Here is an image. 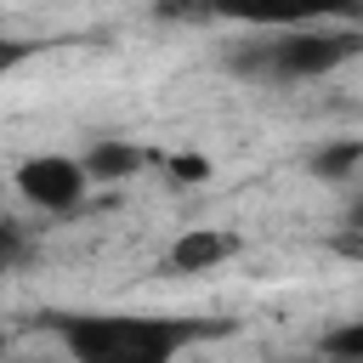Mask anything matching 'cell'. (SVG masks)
Instances as JSON below:
<instances>
[{"label":"cell","mask_w":363,"mask_h":363,"mask_svg":"<svg viewBox=\"0 0 363 363\" xmlns=\"http://www.w3.org/2000/svg\"><path fill=\"white\" fill-rule=\"evenodd\" d=\"M51 329L74 363H176L193 340L216 335V323L164 312H57Z\"/></svg>","instance_id":"6da1fadb"},{"label":"cell","mask_w":363,"mask_h":363,"mask_svg":"<svg viewBox=\"0 0 363 363\" xmlns=\"http://www.w3.org/2000/svg\"><path fill=\"white\" fill-rule=\"evenodd\" d=\"M352 57H363V28H284V34L250 40L233 57V68H244L255 79L295 85V79H323Z\"/></svg>","instance_id":"7a4b0ae2"},{"label":"cell","mask_w":363,"mask_h":363,"mask_svg":"<svg viewBox=\"0 0 363 363\" xmlns=\"http://www.w3.org/2000/svg\"><path fill=\"white\" fill-rule=\"evenodd\" d=\"M85 187H91V176H85V164L79 159H68V153H34V159H23L17 164V193L28 199V204H40V210H74L79 199H85Z\"/></svg>","instance_id":"3957f363"},{"label":"cell","mask_w":363,"mask_h":363,"mask_svg":"<svg viewBox=\"0 0 363 363\" xmlns=\"http://www.w3.org/2000/svg\"><path fill=\"white\" fill-rule=\"evenodd\" d=\"M227 255H233V238L227 233H182L176 250L164 255V272H204V267H216Z\"/></svg>","instance_id":"277c9868"},{"label":"cell","mask_w":363,"mask_h":363,"mask_svg":"<svg viewBox=\"0 0 363 363\" xmlns=\"http://www.w3.org/2000/svg\"><path fill=\"white\" fill-rule=\"evenodd\" d=\"M79 164H85V176H91V182H119V176H136V170L147 164V153H142V147H130V142H96Z\"/></svg>","instance_id":"5b68a950"},{"label":"cell","mask_w":363,"mask_h":363,"mask_svg":"<svg viewBox=\"0 0 363 363\" xmlns=\"http://www.w3.org/2000/svg\"><path fill=\"white\" fill-rule=\"evenodd\" d=\"M318 357H346V363H363V318H352V323L329 329V335L318 340Z\"/></svg>","instance_id":"8992f818"},{"label":"cell","mask_w":363,"mask_h":363,"mask_svg":"<svg viewBox=\"0 0 363 363\" xmlns=\"http://www.w3.org/2000/svg\"><path fill=\"white\" fill-rule=\"evenodd\" d=\"M352 164H363V142H340V147H323V153L312 159L318 176H340V170H352Z\"/></svg>","instance_id":"52a82bcc"},{"label":"cell","mask_w":363,"mask_h":363,"mask_svg":"<svg viewBox=\"0 0 363 363\" xmlns=\"http://www.w3.org/2000/svg\"><path fill=\"white\" fill-rule=\"evenodd\" d=\"M34 57V45L28 40H0V74H11V68H23Z\"/></svg>","instance_id":"ba28073f"},{"label":"cell","mask_w":363,"mask_h":363,"mask_svg":"<svg viewBox=\"0 0 363 363\" xmlns=\"http://www.w3.org/2000/svg\"><path fill=\"white\" fill-rule=\"evenodd\" d=\"M306 363H346V357H306Z\"/></svg>","instance_id":"9c48e42d"},{"label":"cell","mask_w":363,"mask_h":363,"mask_svg":"<svg viewBox=\"0 0 363 363\" xmlns=\"http://www.w3.org/2000/svg\"><path fill=\"white\" fill-rule=\"evenodd\" d=\"M6 238H11V233H6V221H0V244H6Z\"/></svg>","instance_id":"30bf717a"},{"label":"cell","mask_w":363,"mask_h":363,"mask_svg":"<svg viewBox=\"0 0 363 363\" xmlns=\"http://www.w3.org/2000/svg\"><path fill=\"white\" fill-rule=\"evenodd\" d=\"M11 363H34V357H11Z\"/></svg>","instance_id":"8fae6325"},{"label":"cell","mask_w":363,"mask_h":363,"mask_svg":"<svg viewBox=\"0 0 363 363\" xmlns=\"http://www.w3.org/2000/svg\"><path fill=\"white\" fill-rule=\"evenodd\" d=\"M357 221H363V204H357Z\"/></svg>","instance_id":"7c38bea8"}]
</instances>
